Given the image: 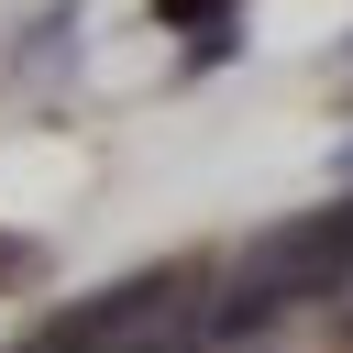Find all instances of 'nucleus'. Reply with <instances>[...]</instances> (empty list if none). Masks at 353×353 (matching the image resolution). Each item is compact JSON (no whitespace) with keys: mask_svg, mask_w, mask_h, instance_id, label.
<instances>
[{"mask_svg":"<svg viewBox=\"0 0 353 353\" xmlns=\"http://www.w3.org/2000/svg\"><path fill=\"white\" fill-rule=\"evenodd\" d=\"M342 320H353V287H342Z\"/></svg>","mask_w":353,"mask_h":353,"instance_id":"nucleus-3","label":"nucleus"},{"mask_svg":"<svg viewBox=\"0 0 353 353\" xmlns=\"http://www.w3.org/2000/svg\"><path fill=\"white\" fill-rule=\"evenodd\" d=\"M221 11H232V0H154L165 33H221Z\"/></svg>","mask_w":353,"mask_h":353,"instance_id":"nucleus-1","label":"nucleus"},{"mask_svg":"<svg viewBox=\"0 0 353 353\" xmlns=\"http://www.w3.org/2000/svg\"><path fill=\"white\" fill-rule=\"evenodd\" d=\"M22 265H33V243H11V232H0V287H11Z\"/></svg>","mask_w":353,"mask_h":353,"instance_id":"nucleus-2","label":"nucleus"}]
</instances>
